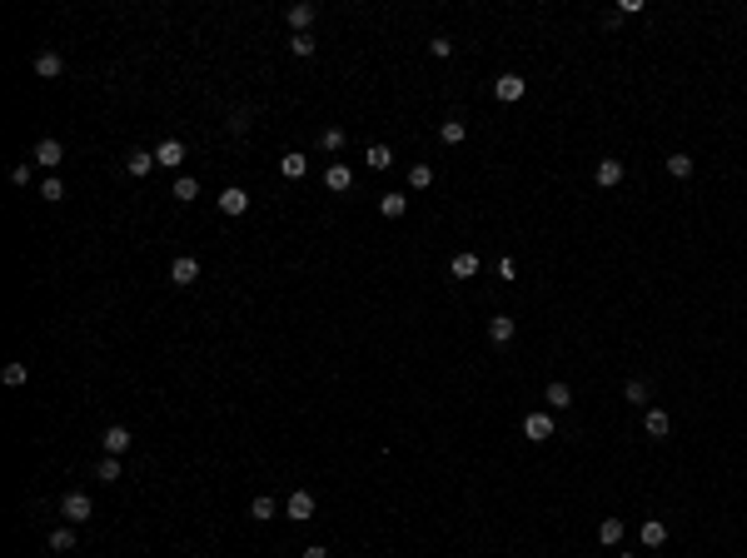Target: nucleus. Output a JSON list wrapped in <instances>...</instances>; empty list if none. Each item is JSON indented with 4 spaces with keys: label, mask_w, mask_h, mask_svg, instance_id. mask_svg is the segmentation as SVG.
<instances>
[{
    "label": "nucleus",
    "mask_w": 747,
    "mask_h": 558,
    "mask_svg": "<svg viewBox=\"0 0 747 558\" xmlns=\"http://www.w3.org/2000/svg\"><path fill=\"white\" fill-rule=\"evenodd\" d=\"M568 404H573V389H568L563 379H553V384H548V409H568Z\"/></svg>",
    "instance_id": "nucleus-19"
},
{
    "label": "nucleus",
    "mask_w": 747,
    "mask_h": 558,
    "mask_svg": "<svg viewBox=\"0 0 747 558\" xmlns=\"http://www.w3.org/2000/svg\"><path fill=\"white\" fill-rule=\"evenodd\" d=\"M319 145H324V150H344V130H324Z\"/></svg>",
    "instance_id": "nucleus-35"
},
{
    "label": "nucleus",
    "mask_w": 747,
    "mask_h": 558,
    "mask_svg": "<svg viewBox=\"0 0 747 558\" xmlns=\"http://www.w3.org/2000/svg\"><path fill=\"white\" fill-rule=\"evenodd\" d=\"M429 50H434V55H439V60H443V55H453V40H448V35H439V40L429 45Z\"/></svg>",
    "instance_id": "nucleus-37"
},
{
    "label": "nucleus",
    "mask_w": 747,
    "mask_h": 558,
    "mask_svg": "<svg viewBox=\"0 0 747 558\" xmlns=\"http://www.w3.org/2000/svg\"><path fill=\"white\" fill-rule=\"evenodd\" d=\"M95 479H105V484H115V479H120V459H115V454H105V464L95 469Z\"/></svg>",
    "instance_id": "nucleus-31"
},
{
    "label": "nucleus",
    "mask_w": 747,
    "mask_h": 558,
    "mask_svg": "<svg viewBox=\"0 0 747 558\" xmlns=\"http://www.w3.org/2000/svg\"><path fill=\"white\" fill-rule=\"evenodd\" d=\"M50 548H55V553H70V548H75V524H70V528H55V533H50Z\"/></svg>",
    "instance_id": "nucleus-24"
},
{
    "label": "nucleus",
    "mask_w": 747,
    "mask_h": 558,
    "mask_svg": "<svg viewBox=\"0 0 747 558\" xmlns=\"http://www.w3.org/2000/svg\"><path fill=\"white\" fill-rule=\"evenodd\" d=\"M229 130H235V135H245L249 130V110L240 105V110H229Z\"/></svg>",
    "instance_id": "nucleus-33"
},
{
    "label": "nucleus",
    "mask_w": 747,
    "mask_h": 558,
    "mask_svg": "<svg viewBox=\"0 0 747 558\" xmlns=\"http://www.w3.org/2000/svg\"><path fill=\"white\" fill-rule=\"evenodd\" d=\"M623 180V160H598V185H618Z\"/></svg>",
    "instance_id": "nucleus-21"
},
{
    "label": "nucleus",
    "mask_w": 747,
    "mask_h": 558,
    "mask_svg": "<svg viewBox=\"0 0 747 558\" xmlns=\"http://www.w3.org/2000/svg\"><path fill=\"white\" fill-rule=\"evenodd\" d=\"M524 434H528L533 443H543V439H553V419H548V414H528V419H524Z\"/></svg>",
    "instance_id": "nucleus-9"
},
{
    "label": "nucleus",
    "mask_w": 747,
    "mask_h": 558,
    "mask_svg": "<svg viewBox=\"0 0 747 558\" xmlns=\"http://www.w3.org/2000/svg\"><path fill=\"white\" fill-rule=\"evenodd\" d=\"M60 514H65L70 524H85V519L95 514V504H90V493H65V498H60Z\"/></svg>",
    "instance_id": "nucleus-1"
},
{
    "label": "nucleus",
    "mask_w": 747,
    "mask_h": 558,
    "mask_svg": "<svg viewBox=\"0 0 747 558\" xmlns=\"http://www.w3.org/2000/svg\"><path fill=\"white\" fill-rule=\"evenodd\" d=\"M284 514H290V519H314V493H309V488H294L290 504H284Z\"/></svg>",
    "instance_id": "nucleus-5"
},
{
    "label": "nucleus",
    "mask_w": 747,
    "mask_h": 558,
    "mask_svg": "<svg viewBox=\"0 0 747 558\" xmlns=\"http://www.w3.org/2000/svg\"><path fill=\"white\" fill-rule=\"evenodd\" d=\"M439 135H443V145H464V140H469V125H464V120H443Z\"/></svg>",
    "instance_id": "nucleus-16"
},
{
    "label": "nucleus",
    "mask_w": 747,
    "mask_h": 558,
    "mask_svg": "<svg viewBox=\"0 0 747 558\" xmlns=\"http://www.w3.org/2000/svg\"><path fill=\"white\" fill-rule=\"evenodd\" d=\"M524 90H528V85H524V75H498V80H493V95H498L503 105L524 100Z\"/></svg>",
    "instance_id": "nucleus-4"
},
{
    "label": "nucleus",
    "mask_w": 747,
    "mask_h": 558,
    "mask_svg": "<svg viewBox=\"0 0 747 558\" xmlns=\"http://www.w3.org/2000/svg\"><path fill=\"white\" fill-rule=\"evenodd\" d=\"M324 185H329V190H339V195H344V190H354V170H349V164H329Z\"/></svg>",
    "instance_id": "nucleus-11"
},
{
    "label": "nucleus",
    "mask_w": 747,
    "mask_h": 558,
    "mask_svg": "<svg viewBox=\"0 0 747 558\" xmlns=\"http://www.w3.org/2000/svg\"><path fill=\"white\" fill-rule=\"evenodd\" d=\"M448 269H453V279H474L479 274V254H453Z\"/></svg>",
    "instance_id": "nucleus-17"
},
{
    "label": "nucleus",
    "mask_w": 747,
    "mask_h": 558,
    "mask_svg": "<svg viewBox=\"0 0 747 558\" xmlns=\"http://www.w3.org/2000/svg\"><path fill=\"white\" fill-rule=\"evenodd\" d=\"M409 185H414V190H429V185H434V170H429V164H414V170H409Z\"/></svg>",
    "instance_id": "nucleus-32"
},
{
    "label": "nucleus",
    "mask_w": 747,
    "mask_h": 558,
    "mask_svg": "<svg viewBox=\"0 0 747 558\" xmlns=\"http://www.w3.org/2000/svg\"><path fill=\"white\" fill-rule=\"evenodd\" d=\"M290 50H294V55H314V40H309V35H294Z\"/></svg>",
    "instance_id": "nucleus-36"
},
{
    "label": "nucleus",
    "mask_w": 747,
    "mask_h": 558,
    "mask_svg": "<svg viewBox=\"0 0 747 558\" xmlns=\"http://www.w3.org/2000/svg\"><path fill=\"white\" fill-rule=\"evenodd\" d=\"M598 538H603V543H623V519H603V524H598Z\"/></svg>",
    "instance_id": "nucleus-27"
},
{
    "label": "nucleus",
    "mask_w": 747,
    "mask_h": 558,
    "mask_svg": "<svg viewBox=\"0 0 747 558\" xmlns=\"http://www.w3.org/2000/svg\"><path fill=\"white\" fill-rule=\"evenodd\" d=\"M404 209H409V200H404V195H384V200H379V214H384V219H398Z\"/></svg>",
    "instance_id": "nucleus-22"
},
{
    "label": "nucleus",
    "mask_w": 747,
    "mask_h": 558,
    "mask_svg": "<svg viewBox=\"0 0 747 558\" xmlns=\"http://www.w3.org/2000/svg\"><path fill=\"white\" fill-rule=\"evenodd\" d=\"M304 558H329V548H324V543H314V548H309Z\"/></svg>",
    "instance_id": "nucleus-39"
},
{
    "label": "nucleus",
    "mask_w": 747,
    "mask_h": 558,
    "mask_svg": "<svg viewBox=\"0 0 747 558\" xmlns=\"http://www.w3.org/2000/svg\"><path fill=\"white\" fill-rule=\"evenodd\" d=\"M290 25H294V35H309V25H314V6H290Z\"/></svg>",
    "instance_id": "nucleus-14"
},
{
    "label": "nucleus",
    "mask_w": 747,
    "mask_h": 558,
    "mask_svg": "<svg viewBox=\"0 0 747 558\" xmlns=\"http://www.w3.org/2000/svg\"><path fill=\"white\" fill-rule=\"evenodd\" d=\"M249 519H259V524H264V519H274V498H269V493H259L254 504H249Z\"/></svg>",
    "instance_id": "nucleus-28"
},
{
    "label": "nucleus",
    "mask_w": 747,
    "mask_h": 558,
    "mask_svg": "<svg viewBox=\"0 0 747 558\" xmlns=\"http://www.w3.org/2000/svg\"><path fill=\"white\" fill-rule=\"evenodd\" d=\"M623 399H628V404H643V399H648V384H643V379H628V384H623Z\"/></svg>",
    "instance_id": "nucleus-29"
},
{
    "label": "nucleus",
    "mask_w": 747,
    "mask_h": 558,
    "mask_svg": "<svg viewBox=\"0 0 747 558\" xmlns=\"http://www.w3.org/2000/svg\"><path fill=\"white\" fill-rule=\"evenodd\" d=\"M668 175H673V180H687V175H693V155H668Z\"/></svg>",
    "instance_id": "nucleus-23"
},
{
    "label": "nucleus",
    "mask_w": 747,
    "mask_h": 558,
    "mask_svg": "<svg viewBox=\"0 0 747 558\" xmlns=\"http://www.w3.org/2000/svg\"><path fill=\"white\" fill-rule=\"evenodd\" d=\"M130 443H135V434H130L125 424H110V429H105V454H115V459H120V454L130 449Z\"/></svg>",
    "instance_id": "nucleus-3"
},
{
    "label": "nucleus",
    "mask_w": 747,
    "mask_h": 558,
    "mask_svg": "<svg viewBox=\"0 0 747 558\" xmlns=\"http://www.w3.org/2000/svg\"><path fill=\"white\" fill-rule=\"evenodd\" d=\"M623 558H633V553H623Z\"/></svg>",
    "instance_id": "nucleus-40"
},
{
    "label": "nucleus",
    "mask_w": 747,
    "mask_h": 558,
    "mask_svg": "<svg viewBox=\"0 0 747 558\" xmlns=\"http://www.w3.org/2000/svg\"><path fill=\"white\" fill-rule=\"evenodd\" d=\"M169 279H175L180 290H190L195 279H200V259H195V254H180L175 264H169Z\"/></svg>",
    "instance_id": "nucleus-2"
},
{
    "label": "nucleus",
    "mask_w": 747,
    "mask_h": 558,
    "mask_svg": "<svg viewBox=\"0 0 747 558\" xmlns=\"http://www.w3.org/2000/svg\"><path fill=\"white\" fill-rule=\"evenodd\" d=\"M364 160H369V170H389V164H394V150H389V145H374Z\"/></svg>",
    "instance_id": "nucleus-25"
},
{
    "label": "nucleus",
    "mask_w": 747,
    "mask_h": 558,
    "mask_svg": "<svg viewBox=\"0 0 747 558\" xmlns=\"http://www.w3.org/2000/svg\"><path fill=\"white\" fill-rule=\"evenodd\" d=\"M40 200H50V205L65 200V185H60V180H45V185H40Z\"/></svg>",
    "instance_id": "nucleus-34"
},
{
    "label": "nucleus",
    "mask_w": 747,
    "mask_h": 558,
    "mask_svg": "<svg viewBox=\"0 0 747 558\" xmlns=\"http://www.w3.org/2000/svg\"><path fill=\"white\" fill-rule=\"evenodd\" d=\"M513 274H519V264H513V259L503 254V259H498V279H513Z\"/></svg>",
    "instance_id": "nucleus-38"
},
{
    "label": "nucleus",
    "mask_w": 747,
    "mask_h": 558,
    "mask_svg": "<svg viewBox=\"0 0 747 558\" xmlns=\"http://www.w3.org/2000/svg\"><path fill=\"white\" fill-rule=\"evenodd\" d=\"M125 170H130L135 180H145V175L155 170V155H150V150H135V155H125Z\"/></svg>",
    "instance_id": "nucleus-12"
},
{
    "label": "nucleus",
    "mask_w": 747,
    "mask_h": 558,
    "mask_svg": "<svg viewBox=\"0 0 747 558\" xmlns=\"http://www.w3.org/2000/svg\"><path fill=\"white\" fill-rule=\"evenodd\" d=\"M643 543H648V548H663V543H668V524H663V519H648V524H643Z\"/></svg>",
    "instance_id": "nucleus-15"
},
{
    "label": "nucleus",
    "mask_w": 747,
    "mask_h": 558,
    "mask_svg": "<svg viewBox=\"0 0 747 558\" xmlns=\"http://www.w3.org/2000/svg\"><path fill=\"white\" fill-rule=\"evenodd\" d=\"M643 429H648V439H668V409H648V419H643Z\"/></svg>",
    "instance_id": "nucleus-13"
},
{
    "label": "nucleus",
    "mask_w": 747,
    "mask_h": 558,
    "mask_svg": "<svg viewBox=\"0 0 747 558\" xmlns=\"http://www.w3.org/2000/svg\"><path fill=\"white\" fill-rule=\"evenodd\" d=\"M175 200H200V180H195V175H180V180H175Z\"/></svg>",
    "instance_id": "nucleus-26"
},
{
    "label": "nucleus",
    "mask_w": 747,
    "mask_h": 558,
    "mask_svg": "<svg viewBox=\"0 0 747 558\" xmlns=\"http://www.w3.org/2000/svg\"><path fill=\"white\" fill-rule=\"evenodd\" d=\"M219 209H224V214H245V209H249V195H245L240 185H224V195H219Z\"/></svg>",
    "instance_id": "nucleus-7"
},
{
    "label": "nucleus",
    "mask_w": 747,
    "mask_h": 558,
    "mask_svg": "<svg viewBox=\"0 0 747 558\" xmlns=\"http://www.w3.org/2000/svg\"><path fill=\"white\" fill-rule=\"evenodd\" d=\"M488 339H493V344H508V339H513V319H508V314L488 319Z\"/></svg>",
    "instance_id": "nucleus-18"
},
{
    "label": "nucleus",
    "mask_w": 747,
    "mask_h": 558,
    "mask_svg": "<svg viewBox=\"0 0 747 558\" xmlns=\"http://www.w3.org/2000/svg\"><path fill=\"white\" fill-rule=\"evenodd\" d=\"M279 170H284V175H290V180H299V175L309 170V160H304L299 150H290V155H284V160H279Z\"/></svg>",
    "instance_id": "nucleus-20"
},
{
    "label": "nucleus",
    "mask_w": 747,
    "mask_h": 558,
    "mask_svg": "<svg viewBox=\"0 0 747 558\" xmlns=\"http://www.w3.org/2000/svg\"><path fill=\"white\" fill-rule=\"evenodd\" d=\"M155 164H164V170H180V164H185V145H180V140H164V145L155 150Z\"/></svg>",
    "instance_id": "nucleus-6"
},
{
    "label": "nucleus",
    "mask_w": 747,
    "mask_h": 558,
    "mask_svg": "<svg viewBox=\"0 0 747 558\" xmlns=\"http://www.w3.org/2000/svg\"><path fill=\"white\" fill-rule=\"evenodd\" d=\"M0 379H6V384H11V389H20V384H25V379H30V369H25V364H20V359H15V364H6V374H0Z\"/></svg>",
    "instance_id": "nucleus-30"
},
{
    "label": "nucleus",
    "mask_w": 747,
    "mask_h": 558,
    "mask_svg": "<svg viewBox=\"0 0 747 558\" xmlns=\"http://www.w3.org/2000/svg\"><path fill=\"white\" fill-rule=\"evenodd\" d=\"M65 70V60H60V55H55V50H45V55H35V75L40 80H55V75H60Z\"/></svg>",
    "instance_id": "nucleus-10"
},
{
    "label": "nucleus",
    "mask_w": 747,
    "mask_h": 558,
    "mask_svg": "<svg viewBox=\"0 0 747 558\" xmlns=\"http://www.w3.org/2000/svg\"><path fill=\"white\" fill-rule=\"evenodd\" d=\"M65 160V150H60V140H40L35 145V164H45V170H55V164Z\"/></svg>",
    "instance_id": "nucleus-8"
}]
</instances>
